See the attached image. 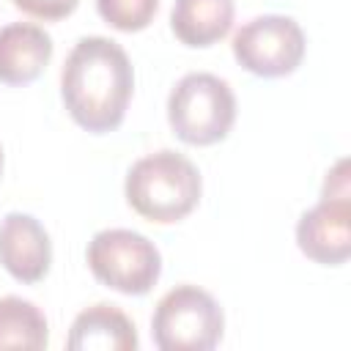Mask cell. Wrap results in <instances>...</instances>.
<instances>
[{
    "label": "cell",
    "instance_id": "obj_1",
    "mask_svg": "<svg viewBox=\"0 0 351 351\" xmlns=\"http://www.w3.org/2000/svg\"><path fill=\"white\" fill-rule=\"evenodd\" d=\"M134 90V69L126 49L107 36H85L66 55L60 96L69 115L88 132L104 134L121 126Z\"/></svg>",
    "mask_w": 351,
    "mask_h": 351
},
{
    "label": "cell",
    "instance_id": "obj_2",
    "mask_svg": "<svg viewBox=\"0 0 351 351\" xmlns=\"http://www.w3.org/2000/svg\"><path fill=\"white\" fill-rule=\"evenodd\" d=\"M126 203L148 222L184 219L200 200L203 181L192 159L178 151H156L137 159L126 173Z\"/></svg>",
    "mask_w": 351,
    "mask_h": 351
},
{
    "label": "cell",
    "instance_id": "obj_3",
    "mask_svg": "<svg viewBox=\"0 0 351 351\" xmlns=\"http://www.w3.org/2000/svg\"><path fill=\"white\" fill-rule=\"evenodd\" d=\"M167 121L173 134L189 145L219 143L233 129L236 96L217 74H184L167 96Z\"/></svg>",
    "mask_w": 351,
    "mask_h": 351
},
{
    "label": "cell",
    "instance_id": "obj_4",
    "mask_svg": "<svg viewBox=\"0 0 351 351\" xmlns=\"http://www.w3.org/2000/svg\"><path fill=\"white\" fill-rule=\"evenodd\" d=\"M222 329L219 302L197 285L170 288L151 318V335L162 351H211L222 340Z\"/></svg>",
    "mask_w": 351,
    "mask_h": 351
},
{
    "label": "cell",
    "instance_id": "obj_5",
    "mask_svg": "<svg viewBox=\"0 0 351 351\" xmlns=\"http://www.w3.org/2000/svg\"><path fill=\"white\" fill-rule=\"evenodd\" d=\"M85 258L101 285L126 296L148 293L162 274V255L156 244L129 228H107L93 233Z\"/></svg>",
    "mask_w": 351,
    "mask_h": 351
},
{
    "label": "cell",
    "instance_id": "obj_6",
    "mask_svg": "<svg viewBox=\"0 0 351 351\" xmlns=\"http://www.w3.org/2000/svg\"><path fill=\"white\" fill-rule=\"evenodd\" d=\"M233 58L250 74L285 77L293 74L304 58V30L293 16L263 14L244 22L233 33Z\"/></svg>",
    "mask_w": 351,
    "mask_h": 351
},
{
    "label": "cell",
    "instance_id": "obj_7",
    "mask_svg": "<svg viewBox=\"0 0 351 351\" xmlns=\"http://www.w3.org/2000/svg\"><path fill=\"white\" fill-rule=\"evenodd\" d=\"M299 250L321 263L340 266L351 255V200L348 197H321L296 222Z\"/></svg>",
    "mask_w": 351,
    "mask_h": 351
},
{
    "label": "cell",
    "instance_id": "obj_8",
    "mask_svg": "<svg viewBox=\"0 0 351 351\" xmlns=\"http://www.w3.org/2000/svg\"><path fill=\"white\" fill-rule=\"evenodd\" d=\"M52 263V241L44 225L22 211L0 219V266L19 282L30 285L47 277Z\"/></svg>",
    "mask_w": 351,
    "mask_h": 351
},
{
    "label": "cell",
    "instance_id": "obj_9",
    "mask_svg": "<svg viewBox=\"0 0 351 351\" xmlns=\"http://www.w3.org/2000/svg\"><path fill=\"white\" fill-rule=\"evenodd\" d=\"M52 58V38L33 22H11L0 27V82L27 85Z\"/></svg>",
    "mask_w": 351,
    "mask_h": 351
},
{
    "label": "cell",
    "instance_id": "obj_10",
    "mask_svg": "<svg viewBox=\"0 0 351 351\" xmlns=\"http://www.w3.org/2000/svg\"><path fill=\"white\" fill-rule=\"evenodd\" d=\"M69 351H134L137 332L132 318L115 304H93L82 310L66 337Z\"/></svg>",
    "mask_w": 351,
    "mask_h": 351
},
{
    "label": "cell",
    "instance_id": "obj_11",
    "mask_svg": "<svg viewBox=\"0 0 351 351\" xmlns=\"http://www.w3.org/2000/svg\"><path fill=\"white\" fill-rule=\"evenodd\" d=\"M233 0H176L170 27L186 47H211L233 27Z\"/></svg>",
    "mask_w": 351,
    "mask_h": 351
},
{
    "label": "cell",
    "instance_id": "obj_12",
    "mask_svg": "<svg viewBox=\"0 0 351 351\" xmlns=\"http://www.w3.org/2000/svg\"><path fill=\"white\" fill-rule=\"evenodd\" d=\"M49 326L44 313L22 299V296H3L0 299V348H47Z\"/></svg>",
    "mask_w": 351,
    "mask_h": 351
},
{
    "label": "cell",
    "instance_id": "obj_13",
    "mask_svg": "<svg viewBox=\"0 0 351 351\" xmlns=\"http://www.w3.org/2000/svg\"><path fill=\"white\" fill-rule=\"evenodd\" d=\"M156 8H159V0H96L99 16L123 33L148 27Z\"/></svg>",
    "mask_w": 351,
    "mask_h": 351
},
{
    "label": "cell",
    "instance_id": "obj_14",
    "mask_svg": "<svg viewBox=\"0 0 351 351\" xmlns=\"http://www.w3.org/2000/svg\"><path fill=\"white\" fill-rule=\"evenodd\" d=\"M14 5L36 19H47V22H55V19H63L69 16L80 0H14Z\"/></svg>",
    "mask_w": 351,
    "mask_h": 351
},
{
    "label": "cell",
    "instance_id": "obj_15",
    "mask_svg": "<svg viewBox=\"0 0 351 351\" xmlns=\"http://www.w3.org/2000/svg\"><path fill=\"white\" fill-rule=\"evenodd\" d=\"M321 197H348V162L340 159L324 181V195Z\"/></svg>",
    "mask_w": 351,
    "mask_h": 351
},
{
    "label": "cell",
    "instance_id": "obj_16",
    "mask_svg": "<svg viewBox=\"0 0 351 351\" xmlns=\"http://www.w3.org/2000/svg\"><path fill=\"white\" fill-rule=\"evenodd\" d=\"M0 170H3V151H0Z\"/></svg>",
    "mask_w": 351,
    "mask_h": 351
}]
</instances>
